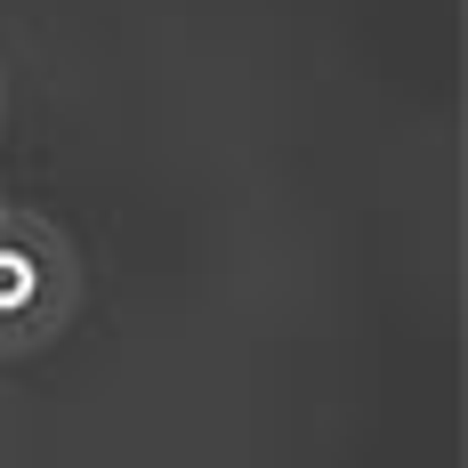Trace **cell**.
<instances>
[{"mask_svg":"<svg viewBox=\"0 0 468 468\" xmlns=\"http://www.w3.org/2000/svg\"><path fill=\"white\" fill-rule=\"evenodd\" d=\"M73 315H81L73 234L41 210H25V202H0V364L41 356Z\"/></svg>","mask_w":468,"mask_h":468,"instance_id":"6da1fadb","label":"cell"},{"mask_svg":"<svg viewBox=\"0 0 468 468\" xmlns=\"http://www.w3.org/2000/svg\"><path fill=\"white\" fill-rule=\"evenodd\" d=\"M0 122H8V90H0Z\"/></svg>","mask_w":468,"mask_h":468,"instance_id":"7a4b0ae2","label":"cell"},{"mask_svg":"<svg viewBox=\"0 0 468 468\" xmlns=\"http://www.w3.org/2000/svg\"><path fill=\"white\" fill-rule=\"evenodd\" d=\"M0 202H8V194H0Z\"/></svg>","mask_w":468,"mask_h":468,"instance_id":"3957f363","label":"cell"}]
</instances>
